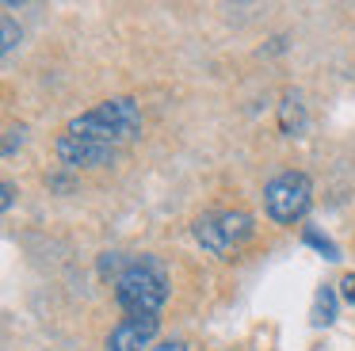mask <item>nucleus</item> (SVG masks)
I'll return each instance as SVG.
<instances>
[{
    "instance_id": "nucleus-1",
    "label": "nucleus",
    "mask_w": 355,
    "mask_h": 351,
    "mask_svg": "<svg viewBox=\"0 0 355 351\" xmlns=\"http://www.w3.org/2000/svg\"><path fill=\"white\" fill-rule=\"evenodd\" d=\"M115 302L123 309V317H161L164 302H168V267L164 259L149 256H130L115 282Z\"/></svg>"
},
{
    "instance_id": "nucleus-2",
    "label": "nucleus",
    "mask_w": 355,
    "mask_h": 351,
    "mask_svg": "<svg viewBox=\"0 0 355 351\" xmlns=\"http://www.w3.org/2000/svg\"><path fill=\"white\" fill-rule=\"evenodd\" d=\"M141 107L138 99L130 96H111L103 103L88 107L85 114L65 122V134H77V137H88V142H100V145H111V149L123 153V145H130L134 137L141 134Z\"/></svg>"
},
{
    "instance_id": "nucleus-3",
    "label": "nucleus",
    "mask_w": 355,
    "mask_h": 351,
    "mask_svg": "<svg viewBox=\"0 0 355 351\" xmlns=\"http://www.w3.org/2000/svg\"><path fill=\"white\" fill-rule=\"evenodd\" d=\"M191 233H195V241L202 244V252L225 259L252 241L256 221H252V214H245V210H210V214H202V218H195Z\"/></svg>"
},
{
    "instance_id": "nucleus-4",
    "label": "nucleus",
    "mask_w": 355,
    "mask_h": 351,
    "mask_svg": "<svg viewBox=\"0 0 355 351\" xmlns=\"http://www.w3.org/2000/svg\"><path fill=\"white\" fill-rule=\"evenodd\" d=\"M313 206V183L306 172H279L263 187V210L275 225H298Z\"/></svg>"
},
{
    "instance_id": "nucleus-5",
    "label": "nucleus",
    "mask_w": 355,
    "mask_h": 351,
    "mask_svg": "<svg viewBox=\"0 0 355 351\" xmlns=\"http://www.w3.org/2000/svg\"><path fill=\"white\" fill-rule=\"evenodd\" d=\"M54 153H58V160H62V168H69V172H80V168H107L119 160V149L88 142V137H77V134H65V130L58 134Z\"/></svg>"
},
{
    "instance_id": "nucleus-6",
    "label": "nucleus",
    "mask_w": 355,
    "mask_h": 351,
    "mask_svg": "<svg viewBox=\"0 0 355 351\" xmlns=\"http://www.w3.org/2000/svg\"><path fill=\"white\" fill-rule=\"evenodd\" d=\"M161 317H123L107 336V351H141L157 340Z\"/></svg>"
},
{
    "instance_id": "nucleus-7",
    "label": "nucleus",
    "mask_w": 355,
    "mask_h": 351,
    "mask_svg": "<svg viewBox=\"0 0 355 351\" xmlns=\"http://www.w3.org/2000/svg\"><path fill=\"white\" fill-rule=\"evenodd\" d=\"M279 126H283V134H294V137L306 130V107H302L298 96H283V103H279Z\"/></svg>"
},
{
    "instance_id": "nucleus-8",
    "label": "nucleus",
    "mask_w": 355,
    "mask_h": 351,
    "mask_svg": "<svg viewBox=\"0 0 355 351\" xmlns=\"http://www.w3.org/2000/svg\"><path fill=\"white\" fill-rule=\"evenodd\" d=\"M313 325H332L336 320V290L332 286H321L317 290V298H313Z\"/></svg>"
},
{
    "instance_id": "nucleus-9",
    "label": "nucleus",
    "mask_w": 355,
    "mask_h": 351,
    "mask_svg": "<svg viewBox=\"0 0 355 351\" xmlns=\"http://www.w3.org/2000/svg\"><path fill=\"white\" fill-rule=\"evenodd\" d=\"M0 27H4V58H8V53L16 50V42H19V31H16V19H12V15H4Z\"/></svg>"
},
{
    "instance_id": "nucleus-10",
    "label": "nucleus",
    "mask_w": 355,
    "mask_h": 351,
    "mask_svg": "<svg viewBox=\"0 0 355 351\" xmlns=\"http://www.w3.org/2000/svg\"><path fill=\"white\" fill-rule=\"evenodd\" d=\"M24 137H27V126H8V137H4V157H12L16 145H24Z\"/></svg>"
},
{
    "instance_id": "nucleus-11",
    "label": "nucleus",
    "mask_w": 355,
    "mask_h": 351,
    "mask_svg": "<svg viewBox=\"0 0 355 351\" xmlns=\"http://www.w3.org/2000/svg\"><path fill=\"white\" fill-rule=\"evenodd\" d=\"M340 298H344L347 305H355V271H347L344 279H340Z\"/></svg>"
},
{
    "instance_id": "nucleus-12",
    "label": "nucleus",
    "mask_w": 355,
    "mask_h": 351,
    "mask_svg": "<svg viewBox=\"0 0 355 351\" xmlns=\"http://www.w3.org/2000/svg\"><path fill=\"white\" fill-rule=\"evenodd\" d=\"M0 191H4L0 206H4V210H12V203H16V183H12V180H4V187H0Z\"/></svg>"
},
{
    "instance_id": "nucleus-13",
    "label": "nucleus",
    "mask_w": 355,
    "mask_h": 351,
    "mask_svg": "<svg viewBox=\"0 0 355 351\" xmlns=\"http://www.w3.org/2000/svg\"><path fill=\"white\" fill-rule=\"evenodd\" d=\"M149 351H187V343L184 340H161L157 348H149Z\"/></svg>"
}]
</instances>
